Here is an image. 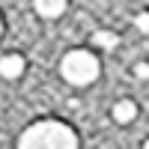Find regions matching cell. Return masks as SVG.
I'll use <instances>...</instances> for the list:
<instances>
[{"label":"cell","mask_w":149,"mask_h":149,"mask_svg":"<svg viewBox=\"0 0 149 149\" xmlns=\"http://www.w3.org/2000/svg\"><path fill=\"white\" fill-rule=\"evenodd\" d=\"M93 42H95L98 48H107V51H110V48L119 45V36H116L113 30H98V33L93 36Z\"/></svg>","instance_id":"cell-6"},{"label":"cell","mask_w":149,"mask_h":149,"mask_svg":"<svg viewBox=\"0 0 149 149\" xmlns=\"http://www.w3.org/2000/svg\"><path fill=\"white\" fill-rule=\"evenodd\" d=\"M143 146H146V149H149V140H146V143H143Z\"/></svg>","instance_id":"cell-10"},{"label":"cell","mask_w":149,"mask_h":149,"mask_svg":"<svg viewBox=\"0 0 149 149\" xmlns=\"http://www.w3.org/2000/svg\"><path fill=\"white\" fill-rule=\"evenodd\" d=\"M18 146L24 149H72L78 146V134H74L66 122H57V119H42V122H33L18 137Z\"/></svg>","instance_id":"cell-1"},{"label":"cell","mask_w":149,"mask_h":149,"mask_svg":"<svg viewBox=\"0 0 149 149\" xmlns=\"http://www.w3.org/2000/svg\"><path fill=\"white\" fill-rule=\"evenodd\" d=\"M0 33H3V21H0Z\"/></svg>","instance_id":"cell-9"},{"label":"cell","mask_w":149,"mask_h":149,"mask_svg":"<svg viewBox=\"0 0 149 149\" xmlns=\"http://www.w3.org/2000/svg\"><path fill=\"white\" fill-rule=\"evenodd\" d=\"M60 72H63V78L74 86H86L93 84L98 78V60L95 54L90 51H69L63 57V66H60Z\"/></svg>","instance_id":"cell-2"},{"label":"cell","mask_w":149,"mask_h":149,"mask_svg":"<svg viewBox=\"0 0 149 149\" xmlns=\"http://www.w3.org/2000/svg\"><path fill=\"white\" fill-rule=\"evenodd\" d=\"M134 116H137V104H134L131 98H122V102L113 104V119H116V122L125 125V122H131Z\"/></svg>","instance_id":"cell-5"},{"label":"cell","mask_w":149,"mask_h":149,"mask_svg":"<svg viewBox=\"0 0 149 149\" xmlns=\"http://www.w3.org/2000/svg\"><path fill=\"white\" fill-rule=\"evenodd\" d=\"M134 74H137L140 81H146L149 78V63H137V66H134Z\"/></svg>","instance_id":"cell-8"},{"label":"cell","mask_w":149,"mask_h":149,"mask_svg":"<svg viewBox=\"0 0 149 149\" xmlns=\"http://www.w3.org/2000/svg\"><path fill=\"white\" fill-rule=\"evenodd\" d=\"M33 6L42 18H60L66 12V0H33Z\"/></svg>","instance_id":"cell-4"},{"label":"cell","mask_w":149,"mask_h":149,"mask_svg":"<svg viewBox=\"0 0 149 149\" xmlns=\"http://www.w3.org/2000/svg\"><path fill=\"white\" fill-rule=\"evenodd\" d=\"M0 74L9 81H15L24 74V57L21 54H6V57H0Z\"/></svg>","instance_id":"cell-3"},{"label":"cell","mask_w":149,"mask_h":149,"mask_svg":"<svg viewBox=\"0 0 149 149\" xmlns=\"http://www.w3.org/2000/svg\"><path fill=\"white\" fill-rule=\"evenodd\" d=\"M134 27L140 33H149V12H140V15H134Z\"/></svg>","instance_id":"cell-7"}]
</instances>
